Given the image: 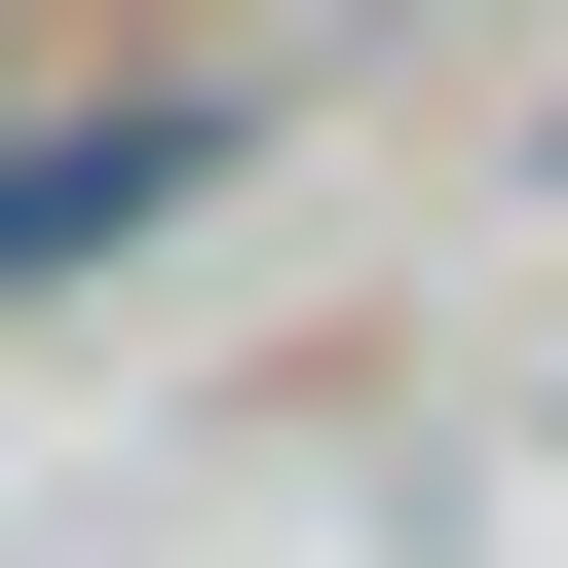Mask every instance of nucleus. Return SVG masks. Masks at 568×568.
I'll list each match as a JSON object with an SVG mask.
<instances>
[{"instance_id":"f257e3e1","label":"nucleus","mask_w":568,"mask_h":568,"mask_svg":"<svg viewBox=\"0 0 568 568\" xmlns=\"http://www.w3.org/2000/svg\"><path fill=\"white\" fill-rule=\"evenodd\" d=\"M152 190H227V77H77L39 152H0V265H114Z\"/></svg>"}]
</instances>
